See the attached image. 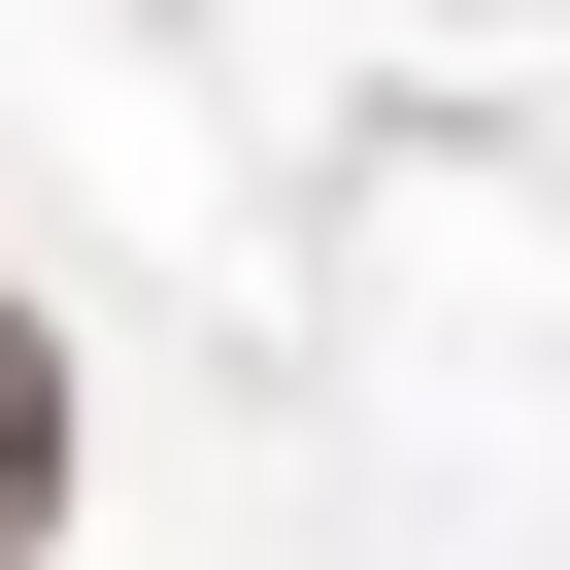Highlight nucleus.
<instances>
[{
    "mask_svg": "<svg viewBox=\"0 0 570 570\" xmlns=\"http://www.w3.org/2000/svg\"><path fill=\"white\" fill-rule=\"evenodd\" d=\"M35 537H68V336L0 303V570H35Z\"/></svg>",
    "mask_w": 570,
    "mask_h": 570,
    "instance_id": "f257e3e1",
    "label": "nucleus"
}]
</instances>
